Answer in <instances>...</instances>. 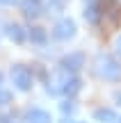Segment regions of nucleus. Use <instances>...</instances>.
<instances>
[{
	"label": "nucleus",
	"instance_id": "f257e3e1",
	"mask_svg": "<svg viewBox=\"0 0 121 123\" xmlns=\"http://www.w3.org/2000/svg\"><path fill=\"white\" fill-rule=\"evenodd\" d=\"M96 68H98V75L105 80H119L121 78V64L114 57H110V55H98Z\"/></svg>",
	"mask_w": 121,
	"mask_h": 123
},
{
	"label": "nucleus",
	"instance_id": "f03ea898",
	"mask_svg": "<svg viewBox=\"0 0 121 123\" xmlns=\"http://www.w3.org/2000/svg\"><path fill=\"white\" fill-rule=\"evenodd\" d=\"M12 82L21 91H30L32 89V71L27 66H23V64H16L12 68Z\"/></svg>",
	"mask_w": 121,
	"mask_h": 123
},
{
	"label": "nucleus",
	"instance_id": "7ed1b4c3",
	"mask_svg": "<svg viewBox=\"0 0 121 123\" xmlns=\"http://www.w3.org/2000/svg\"><path fill=\"white\" fill-rule=\"evenodd\" d=\"M82 66H85V55L82 53H71L66 57H62V62H59V68L66 71V73H76Z\"/></svg>",
	"mask_w": 121,
	"mask_h": 123
},
{
	"label": "nucleus",
	"instance_id": "20e7f679",
	"mask_svg": "<svg viewBox=\"0 0 121 123\" xmlns=\"http://www.w3.org/2000/svg\"><path fill=\"white\" fill-rule=\"evenodd\" d=\"M53 34H55V39H59V41H69L71 37H76V23H73L71 18H62V21L55 25Z\"/></svg>",
	"mask_w": 121,
	"mask_h": 123
},
{
	"label": "nucleus",
	"instance_id": "39448f33",
	"mask_svg": "<svg viewBox=\"0 0 121 123\" xmlns=\"http://www.w3.org/2000/svg\"><path fill=\"white\" fill-rule=\"evenodd\" d=\"M21 9H23V14H25L27 18H37V16H41L44 14V2L41 0H23L21 2Z\"/></svg>",
	"mask_w": 121,
	"mask_h": 123
},
{
	"label": "nucleus",
	"instance_id": "423d86ee",
	"mask_svg": "<svg viewBox=\"0 0 121 123\" xmlns=\"http://www.w3.org/2000/svg\"><path fill=\"white\" fill-rule=\"evenodd\" d=\"M25 121L27 123H50V121H53V116H50L46 110H30L25 114Z\"/></svg>",
	"mask_w": 121,
	"mask_h": 123
},
{
	"label": "nucleus",
	"instance_id": "0eeeda50",
	"mask_svg": "<svg viewBox=\"0 0 121 123\" xmlns=\"http://www.w3.org/2000/svg\"><path fill=\"white\" fill-rule=\"evenodd\" d=\"M7 37H9L12 41H16V43H23V41H25V32H23V27L16 25V23L7 25Z\"/></svg>",
	"mask_w": 121,
	"mask_h": 123
},
{
	"label": "nucleus",
	"instance_id": "6e6552de",
	"mask_svg": "<svg viewBox=\"0 0 121 123\" xmlns=\"http://www.w3.org/2000/svg\"><path fill=\"white\" fill-rule=\"evenodd\" d=\"M80 87H82L80 78H69L66 82H64V87H62V93H66V96H76V93L80 91Z\"/></svg>",
	"mask_w": 121,
	"mask_h": 123
},
{
	"label": "nucleus",
	"instance_id": "1a4fd4ad",
	"mask_svg": "<svg viewBox=\"0 0 121 123\" xmlns=\"http://www.w3.org/2000/svg\"><path fill=\"white\" fill-rule=\"evenodd\" d=\"M85 18L89 23H98V18H101V9H98V5L94 2V0H89V5L85 7Z\"/></svg>",
	"mask_w": 121,
	"mask_h": 123
},
{
	"label": "nucleus",
	"instance_id": "9d476101",
	"mask_svg": "<svg viewBox=\"0 0 121 123\" xmlns=\"http://www.w3.org/2000/svg\"><path fill=\"white\" fill-rule=\"evenodd\" d=\"M94 119H96V121H101V123H110V121L117 119V116H114V112H112V110H108V107H101V110H96V112H94Z\"/></svg>",
	"mask_w": 121,
	"mask_h": 123
},
{
	"label": "nucleus",
	"instance_id": "9b49d317",
	"mask_svg": "<svg viewBox=\"0 0 121 123\" xmlns=\"http://www.w3.org/2000/svg\"><path fill=\"white\" fill-rule=\"evenodd\" d=\"M30 41H32V43H46V41H48L46 30H41V27H32V30H30Z\"/></svg>",
	"mask_w": 121,
	"mask_h": 123
},
{
	"label": "nucleus",
	"instance_id": "f8f14e48",
	"mask_svg": "<svg viewBox=\"0 0 121 123\" xmlns=\"http://www.w3.org/2000/svg\"><path fill=\"white\" fill-rule=\"evenodd\" d=\"M12 103V93L7 89H0V105H9Z\"/></svg>",
	"mask_w": 121,
	"mask_h": 123
},
{
	"label": "nucleus",
	"instance_id": "ddd939ff",
	"mask_svg": "<svg viewBox=\"0 0 121 123\" xmlns=\"http://www.w3.org/2000/svg\"><path fill=\"white\" fill-rule=\"evenodd\" d=\"M73 110H76L73 103H62V112H64V114H73Z\"/></svg>",
	"mask_w": 121,
	"mask_h": 123
},
{
	"label": "nucleus",
	"instance_id": "4468645a",
	"mask_svg": "<svg viewBox=\"0 0 121 123\" xmlns=\"http://www.w3.org/2000/svg\"><path fill=\"white\" fill-rule=\"evenodd\" d=\"M114 46H117V53L121 55V37H119V39H117V43H114Z\"/></svg>",
	"mask_w": 121,
	"mask_h": 123
},
{
	"label": "nucleus",
	"instance_id": "2eb2a0df",
	"mask_svg": "<svg viewBox=\"0 0 121 123\" xmlns=\"http://www.w3.org/2000/svg\"><path fill=\"white\" fill-rule=\"evenodd\" d=\"M114 98H117V100H119V105H121V91H119V93H114Z\"/></svg>",
	"mask_w": 121,
	"mask_h": 123
},
{
	"label": "nucleus",
	"instance_id": "dca6fc26",
	"mask_svg": "<svg viewBox=\"0 0 121 123\" xmlns=\"http://www.w3.org/2000/svg\"><path fill=\"white\" fill-rule=\"evenodd\" d=\"M0 2H2V5H12L14 0H0Z\"/></svg>",
	"mask_w": 121,
	"mask_h": 123
},
{
	"label": "nucleus",
	"instance_id": "f3484780",
	"mask_svg": "<svg viewBox=\"0 0 121 123\" xmlns=\"http://www.w3.org/2000/svg\"><path fill=\"white\" fill-rule=\"evenodd\" d=\"M62 123H73V121H71V119H64V121H62Z\"/></svg>",
	"mask_w": 121,
	"mask_h": 123
},
{
	"label": "nucleus",
	"instance_id": "a211bd4d",
	"mask_svg": "<svg viewBox=\"0 0 121 123\" xmlns=\"http://www.w3.org/2000/svg\"><path fill=\"white\" fill-rule=\"evenodd\" d=\"M0 84H2V73H0Z\"/></svg>",
	"mask_w": 121,
	"mask_h": 123
}]
</instances>
